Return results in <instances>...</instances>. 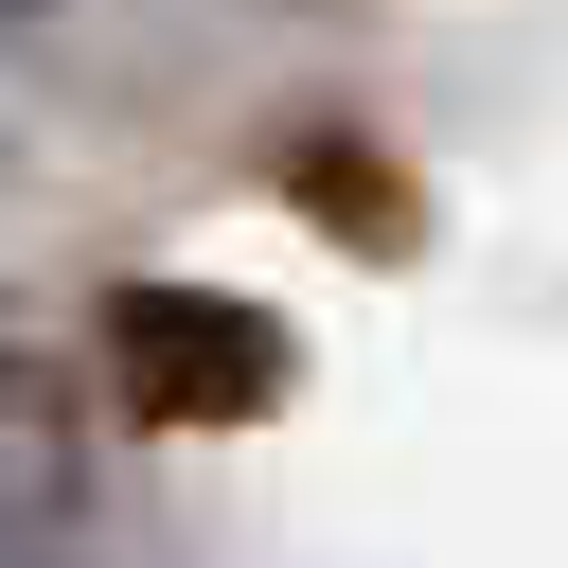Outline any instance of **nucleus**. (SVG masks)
<instances>
[{"label": "nucleus", "instance_id": "1", "mask_svg": "<svg viewBox=\"0 0 568 568\" xmlns=\"http://www.w3.org/2000/svg\"><path fill=\"white\" fill-rule=\"evenodd\" d=\"M89 355H106V408H124V426H160V444L248 426V408H284V390H302V337H284L266 302H231V284H106Z\"/></svg>", "mask_w": 568, "mask_h": 568}, {"label": "nucleus", "instance_id": "2", "mask_svg": "<svg viewBox=\"0 0 568 568\" xmlns=\"http://www.w3.org/2000/svg\"><path fill=\"white\" fill-rule=\"evenodd\" d=\"M36 18H53V0H0V36H36Z\"/></svg>", "mask_w": 568, "mask_h": 568}, {"label": "nucleus", "instance_id": "3", "mask_svg": "<svg viewBox=\"0 0 568 568\" xmlns=\"http://www.w3.org/2000/svg\"><path fill=\"white\" fill-rule=\"evenodd\" d=\"M0 160H18V124H0Z\"/></svg>", "mask_w": 568, "mask_h": 568}]
</instances>
